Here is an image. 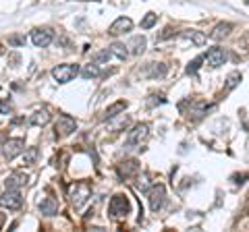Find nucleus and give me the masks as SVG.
<instances>
[{"label":"nucleus","instance_id":"f257e3e1","mask_svg":"<svg viewBox=\"0 0 249 232\" xmlns=\"http://www.w3.org/2000/svg\"><path fill=\"white\" fill-rule=\"evenodd\" d=\"M147 137H150V125H145V122H139V125H135L133 129L129 131V137H127V143H124V148H127V149L142 148V145L147 141Z\"/></svg>","mask_w":249,"mask_h":232},{"label":"nucleus","instance_id":"f03ea898","mask_svg":"<svg viewBox=\"0 0 249 232\" xmlns=\"http://www.w3.org/2000/svg\"><path fill=\"white\" fill-rule=\"evenodd\" d=\"M69 197H71V203L75 210H81V207L88 203V199L91 197V189L88 182H75L71 189H69Z\"/></svg>","mask_w":249,"mask_h":232},{"label":"nucleus","instance_id":"7ed1b4c3","mask_svg":"<svg viewBox=\"0 0 249 232\" xmlns=\"http://www.w3.org/2000/svg\"><path fill=\"white\" fill-rule=\"evenodd\" d=\"M108 212H110V218H114V220L124 218V215L131 212L129 197L127 195H114L110 199V205H108Z\"/></svg>","mask_w":249,"mask_h":232},{"label":"nucleus","instance_id":"20e7f679","mask_svg":"<svg viewBox=\"0 0 249 232\" xmlns=\"http://www.w3.org/2000/svg\"><path fill=\"white\" fill-rule=\"evenodd\" d=\"M23 151H25V139H21V137L6 139L2 143V156L6 160H15L17 156H21Z\"/></svg>","mask_w":249,"mask_h":232},{"label":"nucleus","instance_id":"39448f33","mask_svg":"<svg viewBox=\"0 0 249 232\" xmlns=\"http://www.w3.org/2000/svg\"><path fill=\"white\" fill-rule=\"evenodd\" d=\"M75 131H77V122H75V118H71L69 114H60V116H58V120H56V125H54V135H56L58 139H62V137L73 135Z\"/></svg>","mask_w":249,"mask_h":232},{"label":"nucleus","instance_id":"423d86ee","mask_svg":"<svg viewBox=\"0 0 249 232\" xmlns=\"http://www.w3.org/2000/svg\"><path fill=\"white\" fill-rule=\"evenodd\" d=\"M79 75V65H58L52 68V77L58 83H69Z\"/></svg>","mask_w":249,"mask_h":232},{"label":"nucleus","instance_id":"0eeeda50","mask_svg":"<svg viewBox=\"0 0 249 232\" xmlns=\"http://www.w3.org/2000/svg\"><path fill=\"white\" fill-rule=\"evenodd\" d=\"M0 205L4 207V210H19L23 205V197L19 189H6L2 195H0Z\"/></svg>","mask_w":249,"mask_h":232},{"label":"nucleus","instance_id":"6e6552de","mask_svg":"<svg viewBox=\"0 0 249 232\" xmlns=\"http://www.w3.org/2000/svg\"><path fill=\"white\" fill-rule=\"evenodd\" d=\"M166 201V189L164 184H154L150 189V210L152 212H160L162 205Z\"/></svg>","mask_w":249,"mask_h":232},{"label":"nucleus","instance_id":"1a4fd4ad","mask_svg":"<svg viewBox=\"0 0 249 232\" xmlns=\"http://www.w3.org/2000/svg\"><path fill=\"white\" fill-rule=\"evenodd\" d=\"M54 40V33L52 29L48 27H37L31 32V42H34V46H37V48H46V46H50Z\"/></svg>","mask_w":249,"mask_h":232},{"label":"nucleus","instance_id":"9d476101","mask_svg":"<svg viewBox=\"0 0 249 232\" xmlns=\"http://www.w3.org/2000/svg\"><path fill=\"white\" fill-rule=\"evenodd\" d=\"M227 58H229V56H227V52H224L222 48H210L208 54L204 56V60H206V63L212 66V68L222 66L224 63H227Z\"/></svg>","mask_w":249,"mask_h":232},{"label":"nucleus","instance_id":"9b49d317","mask_svg":"<svg viewBox=\"0 0 249 232\" xmlns=\"http://www.w3.org/2000/svg\"><path fill=\"white\" fill-rule=\"evenodd\" d=\"M131 27H133V21H131L129 17H119L116 19L112 25H110V29H108V33L110 35H121V33H127V32H131Z\"/></svg>","mask_w":249,"mask_h":232},{"label":"nucleus","instance_id":"f8f14e48","mask_svg":"<svg viewBox=\"0 0 249 232\" xmlns=\"http://www.w3.org/2000/svg\"><path fill=\"white\" fill-rule=\"evenodd\" d=\"M27 181H29L27 174H23V172H13L11 176H6L4 187H6V189H19V187H23V184H27Z\"/></svg>","mask_w":249,"mask_h":232},{"label":"nucleus","instance_id":"ddd939ff","mask_svg":"<svg viewBox=\"0 0 249 232\" xmlns=\"http://www.w3.org/2000/svg\"><path fill=\"white\" fill-rule=\"evenodd\" d=\"M137 172H139L137 160H127V162H123V164L119 166V174L123 176V179H131V176H135Z\"/></svg>","mask_w":249,"mask_h":232},{"label":"nucleus","instance_id":"4468645a","mask_svg":"<svg viewBox=\"0 0 249 232\" xmlns=\"http://www.w3.org/2000/svg\"><path fill=\"white\" fill-rule=\"evenodd\" d=\"M166 71H168L166 65H162V63H150V65H147L145 75L150 77V79H162V77L166 75Z\"/></svg>","mask_w":249,"mask_h":232},{"label":"nucleus","instance_id":"2eb2a0df","mask_svg":"<svg viewBox=\"0 0 249 232\" xmlns=\"http://www.w3.org/2000/svg\"><path fill=\"white\" fill-rule=\"evenodd\" d=\"M145 46H147L145 37L143 35H135V37H131V42L127 44V48H129L131 54H143L145 52Z\"/></svg>","mask_w":249,"mask_h":232},{"label":"nucleus","instance_id":"dca6fc26","mask_svg":"<svg viewBox=\"0 0 249 232\" xmlns=\"http://www.w3.org/2000/svg\"><path fill=\"white\" fill-rule=\"evenodd\" d=\"M40 212L44 215H54V214H58V201L54 199V197H46L42 203H40Z\"/></svg>","mask_w":249,"mask_h":232},{"label":"nucleus","instance_id":"f3484780","mask_svg":"<svg viewBox=\"0 0 249 232\" xmlns=\"http://www.w3.org/2000/svg\"><path fill=\"white\" fill-rule=\"evenodd\" d=\"M231 29H232L231 23H218V25L214 27V32L210 33V37H212V40H216V42H220L222 37H227V35L231 33Z\"/></svg>","mask_w":249,"mask_h":232},{"label":"nucleus","instance_id":"a211bd4d","mask_svg":"<svg viewBox=\"0 0 249 232\" xmlns=\"http://www.w3.org/2000/svg\"><path fill=\"white\" fill-rule=\"evenodd\" d=\"M181 35L185 37V40H191L196 46H199V48L206 44V35L201 33V32H193V29H187V32H183Z\"/></svg>","mask_w":249,"mask_h":232},{"label":"nucleus","instance_id":"6ab92c4d","mask_svg":"<svg viewBox=\"0 0 249 232\" xmlns=\"http://www.w3.org/2000/svg\"><path fill=\"white\" fill-rule=\"evenodd\" d=\"M37 158H40V149L37 148H29V149L23 151V164L25 166H34L37 162Z\"/></svg>","mask_w":249,"mask_h":232},{"label":"nucleus","instance_id":"aec40b11","mask_svg":"<svg viewBox=\"0 0 249 232\" xmlns=\"http://www.w3.org/2000/svg\"><path fill=\"white\" fill-rule=\"evenodd\" d=\"M48 122H50V114L46 110H37L36 114H31V125L44 127V125H48Z\"/></svg>","mask_w":249,"mask_h":232},{"label":"nucleus","instance_id":"412c9836","mask_svg":"<svg viewBox=\"0 0 249 232\" xmlns=\"http://www.w3.org/2000/svg\"><path fill=\"white\" fill-rule=\"evenodd\" d=\"M212 108H214V104H199V106H196V108H193V110L189 112V116H191V118L193 120H199V118H204V116L210 112V110H212Z\"/></svg>","mask_w":249,"mask_h":232},{"label":"nucleus","instance_id":"4be33fe9","mask_svg":"<svg viewBox=\"0 0 249 232\" xmlns=\"http://www.w3.org/2000/svg\"><path fill=\"white\" fill-rule=\"evenodd\" d=\"M108 50H110V54H112V56H116L119 60H124V58L129 56V50H127V46H124V44H119V42H116V44H112V46H110V48H108Z\"/></svg>","mask_w":249,"mask_h":232},{"label":"nucleus","instance_id":"5701e85b","mask_svg":"<svg viewBox=\"0 0 249 232\" xmlns=\"http://www.w3.org/2000/svg\"><path fill=\"white\" fill-rule=\"evenodd\" d=\"M124 108H127V104H124V102H116V104H112L110 108H106V118H114V116L119 114V112H123Z\"/></svg>","mask_w":249,"mask_h":232},{"label":"nucleus","instance_id":"b1692460","mask_svg":"<svg viewBox=\"0 0 249 232\" xmlns=\"http://www.w3.org/2000/svg\"><path fill=\"white\" fill-rule=\"evenodd\" d=\"M241 83V73H232V75H229V79H227V87H224V91H232L237 87V85Z\"/></svg>","mask_w":249,"mask_h":232},{"label":"nucleus","instance_id":"393cba45","mask_svg":"<svg viewBox=\"0 0 249 232\" xmlns=\"http://www.w3.org/2000/svg\"><path fill=\"white\" fill-rule=\"evenodd\" d=\"M156 21H158V15H156V13H147L143 17V21H142V29H152L156 25Z\"/></svg>","mask_w":249,"mask_h":232},{"label":"nucleus","instance_id":"a878e982","mask_svg":"<svg viewBox=\"0 0 249 232\" xmlns=\"http://www.w3.org/2000/svg\"><path fill=\"white\" fill-rule=\"evenodd\" d=\"M81 75L85 77V79H91V77H98V75H100V68H98L96 63H93V65H88V66H85L83 71H81Z\"/></svg>","mask_w":249,"mask_h":232},{"label":"nucleus","instance_id":"bb28decb","mask_svg":"<svg viewBox=\"0 0 249 232\" xmlns=\"http://www.w3.org/2000/svg\"><path fill=\"white\" fill-rule=\"evenodd\" d=\"M173 35H175V29H173V27H166L162 33H158L156 42H164V40H168V37H173Z\"/></svg>","mask_w":249,"mask_h":232},{"label":"nucleus","instance_id":"cd10ccee","mask_svg":"<svg viewBox=\"0 0 249 232\" xmlns=\"http://www.w3.org/2000/svg\"><path fill=\"white\" fill-rule=\"evenodd\" d=\"M112 54H110V50H104V52H100V54H96L93 56V63H102V60H108Z\"/></svg>","mask_w":249,"mask_h":232},{"label":"nucleus","instance_id":"c85d7f7f","mask_svg":"<svg viewBox=\"0 0 249 232\" xmlns=\"http://www.w3.org/2000/svg\"><path fill=\"white\" fill-rule=\"evenodd\" d=\"M199 63H201V58H196L193 63H189V66H187V73H189V75H196L197 68H199Z\"/></svg>","mask_w":249,"mask_h":232},{"label":"nucleus","instance_id":"c756f323","mask_svg":"<svg viewBox=\"0 0 249 232\" xmlns=\"http://www.w3.org/2000/svg\"><path fill=\"white\" fill-rule=\"evenodd\" d=\"M9 44H13V46H23V44H25V37H23V35H13V37H9Z\"/></svg>","mask_w":249,"mask_h":232},{"label":"nucleus","instance_id":"7c9ffc66","mask_svg":"<svg viewBox=\"0 0 249 232\" xmlns=\"http://www.w3.org/2000/svg\"><path fill=\"white\" fill-rule=\"evenodd\" d=\"M11 110H13V106H11V102H6V99H0V112L9 114Z\"/></svg>","mask_w":249,"mask_h":232},{"label":"nucleus","instance_id":"2f4dec72","mask_svg":"<svg viewBox=\"0 0 249 232\" xmlns=\"http://www.w3.org/2000/svg\"><path fill=\"white\" fill-rule=\"evenodd\" d=\"M0 141H2V135H0Z\"/></svg>","mask_w":249,"mask_h":232},{"label":"nucleus","instance_id":"473e14b6","mask_svg":"<svg viewBox=\"0 0 249 232\" xmlns=\"http://www.w3.org/2000/svg\"><path fill=\"white\" fill-rule=\"evenodd\" d=\"M0 54H2V48H0Z\"/></svg>","mask_w":249,"mask_h":232},{"label":"nucleus","instance_id":"72a5a7b5","mask_svg":"<svg viewBox=\"0 0 249 232\" xmlns=\"http://www.w3.org/2000/svg\"><path fill=\"white\" fill-rule=\"evenodd\" d=\"M247 2H249V0H247Z\"/></svg>","mask_w":249,"mask_h":232}]
</instances>
